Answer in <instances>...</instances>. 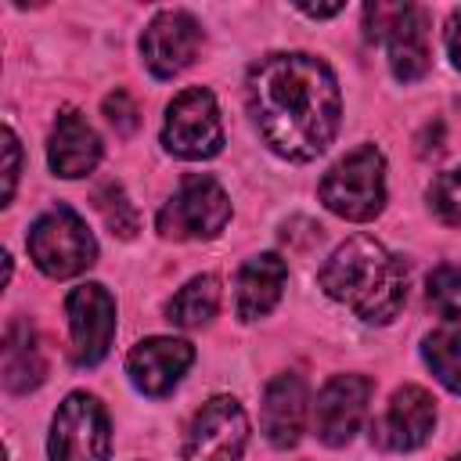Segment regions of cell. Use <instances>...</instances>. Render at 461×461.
<instances>
[{
    "instance_id": "cell-24",
    "label": "cell",
    "mask_w": 461,
    "mask_h": 461,
    "mask_svg": "<svg viewBox=\"0 0 461 461\" xmlns=\"http://www.w3.org/2000/svg\"><path fill=\"white\" fill-rule=\"evenodd\" d=\"M104 115H108V122H112L119 133H130V130L137 126V104H133V97H130L126 90H112V94L104 97Z\"/></svg>"
},
{
    "instance_id": "cell-11",
    "label": "cell",
    "mask_w": 461,
    "mask_h": 461,
    "mask_svg": "<svg viewBox=\"0 0 461 461\" xmlns=\"http://www.w3.org/2000/svg\"><path fill=\"white\" fill-rule=\"evenodd\" d=\"M371 389L375 385L367 375H335L324 382L313 400V432L324 447H346L357 436L367 414Z\"/></svg>"
},
{
    "instance_id": "cell-5",
    "label": "cell",
    "mask_w": 461,
    "mask_h": 461,
    "mask_svg": "<svg viewBox=\"0 0 461 461\" xmlns=\"http://www.w3.org/2000/svg\"><path fill=\"white\" fill-rule=\"evenodd\" d=\"M230 220V198L209 173H191L180 180L176 194L158 209V234L173 241L216 238Z\"/></svg>"
},
{
    "instance_id": "cell-17",
    "label": "cell",
    "mask_w": 461,
    "mask_h": 461,
    "mask_svg": "<svg viewBox=\"0 0 461 461\" xmlns=\"http://www.w3.org/2000/svg\"><path fill=\"white\" fill-rule=\"evenodd\" d=\"M389 68L400 83H414L429 68V11L418 4H403L396 22L385 32Z\"/></svg>"
},
{
    "instance_id": "cell-22",
    "label": "cell",
    "mask_w": 461,
    "mask_h": 461,
    "mask_svg": "<svg viewBox=\"0 0 461 461\" xmlns=\"http://www.w3.org/2000/svg\"><path fill=\"white\" fill-rule=\"evenodd\" d=\"M425 295H429V306H432L436 317H443L450 324H461V267L439 263L429 274Z\"/></svg>"
},
{
    "instance_id": "cell-26",
    "label": "cell",
    "mask_w": 461,
    "mask_h": 461,
    "mask_svg": "<svg viewBox=\"0 0 461 461\" xmlns=\"http://www.w3.org/2000/svg\"><path fill=\"white\" fill-rule=\"evenodd\" d=\"M443 43H447V58L450 65L461 72V7L447 18V29H443Z\"/></svg>"
},
{
    "instance_id": "cell-25",
    "label": "cell",
    "mask_w": 461,
    "mask_h": 461,
    "mask_svg": "<svg viewBox=\"0 0 461 461\" xmlns=\"http://www.w3.org/2000/svg\"><path fill=\"white\" fill-rule=\"evenodd\" d=\"M4 155H7V166H4V205L14 198V184H18V166H22V151H18V137L14 130L7 126L4 130Z\"/></svg>"
},
{
    "instance_id": "cell-4",
    "label": "cell",
    "mask_w": 461,
    "mask_h": 461,
    "mask_svg": "<svg viewBox=\"0 0 461 461\" xmlns=\"http://www.w3.org/2000/svg\"><path fill=\"white\" fill-rule=\"evenodd\" d=\"M29 256L47 277H76L97 259V241L90 227L72 212L68 205L47 209L32 227H29Z\"/></svg>"
},
{
    "instance_id": "cell-2",
    "label": "cell",
    "mask_w": 461,
    "mask_h": 461,
    "mask_svg": "<svg viewBox=\"0 0 461 461\" xmlns=\"http://www.w3.org/2000/svg\"><path fill=\"white\" fill-rule=\"evenodd\" d=\"M317 285L364 324H389L407 303V263L371 234H353L324 259Z\"/></svg>"
},
{
    "instance_id": "cell-8",
    "label": "cell",
    "mask_w": 461,
    "mask_h": 461,
    "mask_svg": "<svg viewBox=\"0 0 461 461\" xmlns=\"http://www.w3.org/2000/svg\"><path fill=\"white\" fill-rule=\"evenodd\" d=\"M249 443V418L234 396L205 400L187 432H184V461H241Z\"/></svg>"
},
{
    "instance_id": "cell-20",
    "label": "cell",
    "mask_w": 461,
    "mask_h": 461,
    "mask_svg": "<svg viewBox=\"0 0 461 461\" xmlns=\"http://www.w3.org/2000/svg\"><path fill=\"white\" fill-rule=\"evenodd\" d=\"M421 357L436 382L450 393H461V324L439 328L421 339Z\"/></svg>"
},
{
    "instance_id": "cell-15",
    "label": "cell",
    "mask_w": 461,
    "mask_h": 461,
    "mask_svg": "<svg viewBox=\"0 0 461 461\" xmlns=\"http://www.w3.org/2000/svg\"><path fill=\"white\" fill-rule=\"evenodd\" d=\"M47 162L65 180H79V176L94 173V166L101 162V137L76 108L58 112L50 144H47Z\"/></svg>"
},
{
    "instance_id": "cell-1",
    "label": "cell",
    "mask_w": 461,
    "mask_h": 461,
    "mask_svg": "<svg viewBox=\"0 0 461 461\" xmlns=\"http://www.w3.org/2000/svg\"><path fill=\"white\" fill-rule=\"evenodd\" d=\"M245 101L263 144L288 162L317 158L339 133L342 94L335 72L299 50L259 58L245 79Z\"/></svg>"
},
{
    "instance_id": "cell-23",
    "label": "cell",
    "mask_w": 461,
    "mask_h": 461,
    "mask_svg": "<svg viewBox=\"0 0 461 461\" xmlns=\"http://www.w3.org/2000/svg\"><path fill=\"white\" fill-rule=\"evenodd\" d=\"M429 209L436 212L439 223L461 230V166L443 169V173L429 184Z\"/></svg>"
},
{
    "instance_id": "cell-14",
    "label": "cell",
    "mask_w": 461,
    "mask_h": 461,
    "mask_svg": "<svg viewBox=\"0 0 461 461\" xmlns=\"http://www.w3.org/2000/svg\"><path fill=\"white\" fill-rule=\"evenodd\" d=\"M306 414H310V393L303 375L285 371L274 375L263 389V436L270 447L288 450L299 443L303 429H306Z\"/></svg>"
},
{
    "instance_id": "cell-18",
    "label": "cell",
    "mask_w": 461,
    "mask_h": 461,
    "mask_svg": "<svg viewBox=\"0 0 461 461\" xmlns=\"http://www.w3.org/2000/svg\"><path fill=\"white\" fill-rule=\"evenodd\" d=\"M47 360L40 349V339L29 321H14L4 335V389L7 393H29L43 382Z\"/></svg>"
},
{
    "instance_id": "cell-3",
    "label": "cell",
    "mask_w": 461,
    "mask_h": 461,
    "mask_svg": "<svg viewBox=\"0 0 461 461\" xmlns=\"http://www.w3.org/2000/svg\"><path fill=\"white\" fill-rule=\"evenodd\" d=\"M324 209H331L342 220L367 223L385 209V155L375 144L353 148L346 158H339L317 187Z\"/></svg>"
},
{
    "instance_id": "cell-21",
    "label": "cell",
    "mask_w": 461,
    "mask_h": 461,
    "mask_svg": "<svg viewBox=\"0 0 461 461\" xmlns=\"http://www.w3.org/2000/svg\"><path fill=\"white\" fill-rule=\"evenodd\" d=\"M94 205H97V212H101V220L108 223L112 234H119V238H133V234H137L140 220H137V209H133V202L126 198V191H122L119 180L101 184V187L94 191Z\"/></svg>"
},
{
    "instance_id": "cell-9",
    "label": "cell",
    "mask_w": 461,
    "mask_h": 461,
    "mask_svg": "<svg viewBox=\"0 0 461 461\" xmlns=\"http://www.w3.org/2000/svg\"><path fill=\"white\" fill-rule=\"evenodd\" d=\"M68 313V335H72V360L79 367H94L108 357L112 335H115V299L104 285L86 281L68 292L65 299Z\"/></svg>"
},
{
    "instance_id": "cell-6",
    "label": "cell",
    "mask_w": 461,
    "mask_h": 461,
    "mask_svg": "<svg viewBox=\"0 0 461 461\" xmlns=\"http://www.w3.org/2000/svg\"><path fill=\"white\" fill-rule=\"evenodd\" d=\"M162 144L169 155L187 158V162H202V158L220 155L223 122H220V108H216L212 90L187 86L169 101L166 122H162Z\"/></svg>"
},
{
    "instance_id": "cell-7",
    "label": "cell",
    "mask_w": 461,
    "mask_h": 461,
    "mask_svg": "<svg viewBox=\"0 0 461 461\" xmlns=\"http://www.w3.org/2000/svg\"><path fill=\"white\" fill-rule=\"evenodd\" d=\"M112 429L108 414L90 393H68L50 421V461H108Z\"/></svg>"
},
{
    "instance_id": "cell-10",
    "label": "cell",
    "mask_w": 461,
    "mask_h": 461,
    "mask_svg": "<svg viewBox=\"0 0 461 461\" xmlns=\"http://www.w3.org/2000/svg\"><path fill=\"white\" fill-rule=\"evenodd\" d=\"M436 429V400L421 385H400L371 425V443L389 454L418 450Z\"/></svg>"
},
{
    "instance_id": "cell-13",
    "label": "cell",
    "mask_w": 461,
    "mask_h": 461,
    "mask_svg": "<svg viewBox=\"0 0 461 461\" xmlns=\"http://www.w3.org/2000/svg\"><path fill=\"white\" fill-rule=\"evenodd\" d=\"M194 364V346L173 335H155L144 339L130 349L126 357V375L137 385V393L144 396H169L180 378L187 375V367Z\"/></svg>"
},
{
    "instance_id": "cell-16",
    "label": "cell",
    "mask_w": 461,
    "mask_h": 461,
    "mask_svg": "<svg viewBox=\"0 0 461 461\" xmlns=\"http://www.w3.org/2000/svg\"><path fill=\"white\" fill-rule=\"evenodd\" d=\"M288 281V263L277 252H259L252 259H245V267L238 270V295H234V310L238 321H259L267 317L285 292Z\"/></svg>"
},
{
    "instance_id": "cell-19",
    "label": "cell",
    "mask_w": 461,
    "mask_h": 461,
    "mask_svg": "<svg viewBox=\"0 0 461 461\" xmlns=\"http://www.w3.org/2000/svg\"><path fill=\"white\" fill-rule=\"evenodd\" d=\"M216 310H220V281L212 274H198L166 303V321L176 328H202L216 317Z\"/></svg>"
},
{
    "instance_id": "cell-28",
    "label": "cell",
    "mask_w": 461,
    "mask_h": 461,
    "mask_svg": "<svg viewBox=\"0 0 461 461\" xmlns=\"http://www.w3.org/2000/svg\"><path fill=\"white\" fill-rule=\"evenodd\" d=\"M450 461H461V454H454V457H450Z\"/></svg>"
},
{
    "instance_id": "cell-27",
    "label": "cell",
    "mask_w": 461,
    "mask_h": 461,
    "mask_svg": "<svg viewBox=\"0 0 461 461\" xmlns=\"http://www.w3.org/2000/svg\"><path fill=\"white\" fill-rule=\"evenodd\" d=\"M299 11H303V14H310V18H331V14H339V11H342V4H328V7H310V4H303Z\"/></svg>"
},
{
    "instance_id": "cell-12",
    "label": "cell",
    "mask_w": 461,
    "mask_h": 461,
    "mask_svg": "<svg viewBox=\"0 0 461 461\" xmlns=\"http://www.w3.org/2000/svg\"><path fill=\"white\" fill-rule=\"evenodd\" d=\"M202 47V25L187 11H158L140 32V58L155 79L180 76Z\"/></svg>"
}]
</instances>
